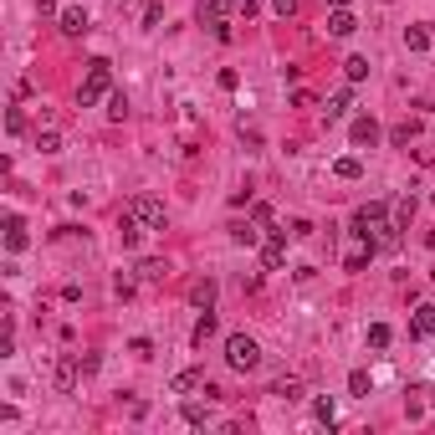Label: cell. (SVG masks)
I'll return each mask as SVG.
<instances>
[{"instance_id": "52a82bcc", "label": "cell", "mask_w": 435, "mask_h": 435, "mask_svg": "<svg viewBox=\"0 0 435 435\" xmlns=\"http://www.w3.org/2000/svg\"><path fill=\"white\" fill-rule=\"evenodd\" d=\"M348 108H353V87H338V92H328L323 118H328V123H338V118H348Z\"/></svg>"}, {"instance_id": "d4e9b609", "label": "cell", "mask_w": 435, "mask_h": 435, "mask_svg": "<svg viewBox=\"0 0 435 435\" xmlns=\"http://www.w3.org/2000/svg\"><path fill=\"white\" fill-rule=\"evenodd\" d=\"M333 175H338V179H359V175H364V164L353 159V154H344V159L333 164Z\"/></svg>"}, {"instance_id": "d6986e66", "label": "cell", "mask_w": 435, "mask_h": 435, "mask_svg": "<svg viewBox=\"0 0 435 435\" xmlns=\"http://www.w3.org/2000/svg\"><path fill=\"white\" fill-rule=\"evenodd\" d=\"M369 256H374V241H364L359 251H348V256H344V272H364V267H369Z\"/></svg>"}, {"instance_id": "5b68a950", "label": "cell", "mask_w": 435, "mask_h": 435, "mask_svg": "<svg viewBox=\"0 0 435 435\" xmlns=\"http://www.w3.org/2000/svg\"><path fill=\"white\" fill-rule=\"evenodd\" d=\"M287 236H292V231H272L267 241H261V267H267V272L287 267Z\"/></svg>"}, {"instance_id": "9a60e30c", "label": "cell", "mask_w": 435, "mask_h": 435, "mask_svg": "<svg viewBox=\"0 0 435 435\" xmlns=\"http://www.w3.org/2000/svg\"><path fill=\"white\" fill-rule=\"evenodd\" d=\"M226 10H236V0H200V21H210V26L226 21Z\"/></svg>"}, {"instance_id": "ab89813d", "label": "cell", "mask_w": 435, "mask_h": 435, "mask_svg": "<svg viewBox=\"0 0 435 435\" xmlns=\"http://www.w3.org/2000/svg\"><path fill=\"white\" fill-rule=\"evenodd\" d=\"M328 6H333V10H348V6H353V0H328Z\"/></svg>"}, {"instance_id": "44dd1931", "label": "cell", "mask_w": 435, "mask_h": 435, "mask_svg": "<svg viewBox=\"0 0 435 435\" xmlns=\"http://www.w3.org/2000/svg\"><path fill=\"white\" fill-rule=\"evenodd\" d=\"M139 276H143V282H164V276H169V261L149 256V261H143V267H139Z\"/></svg>"}, {"instance_id": "8992f818", "label": "cell", "mask_w": 435, "mask_h": 435, "mask_svg": "<svg viewBox=\"0 0 435 435\" xmlns=\"http://www.w3.org/2000/svg\"><path fill=\"white\" fill-rule=\"evenodd\" d=\"M57 31H62V36H87V10H82V6L57 10Z\"/></svg>"}, {"instance_id": "ba28073f", "label": "cell", "mask_w": 435, "mask_h": 435, "mask_svg": "<svg viewBox=\"0 0 435 435\" xmlns=\"http://www.w3.org/2000/svg\"><path fill=\"white\" fill-rule=\"evenodd\" d=\"M215 292H220V287H215V276H200V282L190 287V302H195L200 312H210V308H215Z\"/></svg>"}, {"instance_id": "ffe728a7", "label": "cell", "mask_w": 435, "mask_h": 435, "mask_svg": "<svg viewBox=\"0 0 435 435\" xmlns=\"http://www.w3.org/2000/svg\"><path fill=\"white\" fill-rule=\"evenodd\" d=\"M405 46L410 51H430V31L425 26H405Z\"/></svg>"}, {"instance_id": "484cf974", "label": "cell", "mask_w": 435, "mask_h": 435, "mask_svg": "<svg viewBox=\"0 0 435 435\" xmlns=\"http://www.w3.org/2000/svg\"><path fill=\"white\" fill-rule=\"evenodd\" d=\"M344 77H348V82H364V77H369V57H348L344 62Z\"/></svg>"}, {"instance_id": "2e32d148", "label": "cell", "mask_w": 435, "mask_h": 435, "mask_svg": "<svg viewBox=\"0 0 435 435\" xmlns=\"http://www.w3.org/2000/svg\"><path fill=\"white\" fill-rule=\"evenodd\" d=\"M359 31V21L348 16V10H333V16H328V36H353Z\"/></svg>"}, {"instance_id": "e575fe53", "label": "cell", "mask_w": 435, "mask_h": 435, "mask_svg": "<svg viewBox=\"0 0 435 435\" xmlns=\"http://www.w3.org/2000/svg\"><path fill=\"white\" fill-rule=\"evenodd\" d=\"M236 134H241V143H251V149H256V143H261V134H256V128H251V123H246V118H241V128H236Z\"/></svg>"}, {"instance_id": "277c9868", "label": "cell", "mask_w": 435, "mask_h": 435, "mask_svg": "<svg viewBox=\"0 0 435 435\" xmlns=\"http://www.w3.org/2000/svg\"><path fill=\"white\" fill-rule=\"evenodd\" d=\"M128 215H134V220H143L149 231H164L169 210H164V200H154V195H139V200H128Z\"/></svg>"}, {"instance_id": "7c38bea8", "label": "cell", "mask_w": 435, "mask_h": 435, "mask_svg": "<svg viewBox=\"0 0 435 435\" xmlns=\"http://www.w3.org/2000/svg\"><path fill=\"white\" fill-rule=\"evenodd\" d=\"M26 241H31V236H26L21 215H10V220H6V251H10V256H16V251H26Z\"/></svg>"}, {"instance_id": "f546056e", "label": "cell", "mask_w": 435, "mask_h": 435, "mask_svg": "<svg viewBox=\"0 0 435 435\" xmlns=\"http://www.w3.org/2000/svg\"><path fill=\"white\" fill-rule=\"evenodd\" d=\"M231 241H236V246H256V241H261V231H256V226H236V231H231Z\"/></svg>"}, {"instance_id": "4fadbf2b", "label": "cell", "mask_w": 435, "mask_h": 435, "mask_svg": "<svg viewBox=\"0 0 435 435\" xmlns=\"http://www.w3.org/2000/svg\"><path fill=\"white\" fill-rule=\"evenodd\" d=\"M410 333L415 338H435V302H425V308L415 312V323H410Z\"/></svg>"}, {"instance_id": "5bb4252c", "label": "cell", "mask_w": 435, "mask_h": 435, "mask_svg": "<svg viewBox=\"0 0 435 435\" xmlns=\"http://www.w3.org/2000/svg\"><path fill=\"white\" fill-rule=\"evenodd\" d=\"M410 139H420V118H405V123L389 128V143H394V149H405Z\"/></svg>"}, {"instance_id": "6da1fadb", "label": "cell", "mask_w": 435, "mask_h": 435, "mask_svg": "<svg viewBox=\"0 0 435 435\" xmlns=\"http://www.w3.org/2000/svg\"><path fill=\"white\" fill-rule=\"evenodd\" d=\"M113 92V62L108 57H92L87 62V82L77 87V108H92L98 98H108Z\"/></svg>"}, {"instance_id": "4dcf8cb0", "label": "cell", "mask_w": 435, "mask_h": 435, "mask_svg": "<svg viewBox=\"0 0 435 435\" xmlns=\"http://www.w3.org/2000/svg\"><path fill=\"white\" fill-rule=\"evenodd\" d=\"M389 338H394V333H389L384 323H374V328H369V348H389Z\"/></svg>"}, {"instance_id": "30bf717a", "label": "cell", "mask_w": 435, "mask_h": 435, "mask_svg": "<svg viewBox=\"0 0 435 435\" xmlns=\"http://www.w3.org/2000/svg\"><path fill=\"white\" fill-rule=\"evenodd\" d=\"M348 139H353V143H359V149H364V143H369V149H374V143H379V123H374V118H353V128H348Z\"/></svg>"}, {"instance_id": "1f68e13d", "label": "cell", "mask_w": 435, "mask_h": 435, "mask_svg": "<svg viewBox=\"0 0 435 435\" xmlns=\"http://www.w3.org/2000/svg\"><path fill=\"white\" fill-rule=\"evenodd\" d=\"M164 21V0H149V6H143V26H149V31H154V26H159Z\"/></svg>"}, {"instance_id": "e0dca14e", "label": "cell", "mask_w": 435, "mask_h": 435, "mask_svg": "<svg viewBox=\"0 0 435 435\" xmlns=\"http://www.w3.org/2000/svg\"><path fill=\"white\" fill-rule=\"evenodd\" d=\"M210 338H215V318H210V312H200V323H195V333H190V344L195 348H205Z\"/></svg>"}, {"instance_id": "d590c367", "label": "cell", "mask_w": 435, "mask_h": 435, "mask_svg": "<svg viewBox=\"0 0 435 435\" xmlns=\"http://www.w3.org/2000/svg\"><path fill=\"white\" fill-rule=\"evenodd\" d=\"M312 103H318V98H312L308 87H297V92H292V108H312Z\"/></svg>"}, {"instance_id": "74e56055", "label": "cell", "mask_w": 435, "mask_h": 435, "mask_svg": "<svg viewBox=\"0 0 435 435\" xmlns=\"http://www.w3.org/2000/svg\"><path fill=\"white\" fill-rule=\"evenodd\" d=\"M276 16H282V21H287V16H297V0H276Z\"/></svg>"}, {"instance_id": "7a4b0ae2", "label": "cell", "mask_w": 435, "mask_h": 435, "mask_svg": "<svg viewBox=\"0 0 435 435\" xmlns=\"http://www.w3.org/2000/svg\"><path fill=\"white\" fill-rule=\"evenodd\" d=\"M226 364L236 369V374H251V369L261 364V348H256V338H246V333H231V338H226Z\"/></svg>"}, {"instance_id": "603a6c76", "label": "cell", "mask_w": 435, "mask_h": 435, "mask_svg": "<svg viewBox=\"0 0 435 435\" xmlns=\"http://www.w3.org/2000/svg\"><path fill=\"white\" fill-rule=\"evenodd\" d=\"M36 149H42V154H62V134H57V128H46V134L36 128Z\"/></svg>"}, {"instance_id": "7402d4cb", "label": "cell", "mask_w": 435, "mask_h": 435, "mask_svg": "<svg viewBox=\"0 0 435 435\" xmlns=\"http://www.w3.org/2000/svg\"><path fill=\"white\" fill-rule=\"evenodd\" d=\"M369 389H374L369 369H353V374H348V394H359V400H369Z\"/></svg>"}, {"instance_id": "f1b7e54d", "label": "cell", "mask_w": 435, "mask_h": 435, "mask_svg": "<svg viewBox=\"0 0 435 435\" xmlns=\"http://www.w3.org/2000/svg\"><path fill=\"white\" fill-rule=\"evenodd\" d=\"M179 415H184V425H195V430L205 425V405H195V400H184V410H179Z\"/></svg>"}, {"instance_id": "8d00e7d4", "label": "cell", "mask_w": 435, "mask_h": 435, "mask_svg": "<svg viewBox=\"0 0 435 435\" xmlns=\"http://www.w3.org/2000/svg\"><path fill=\"white\" fill-rule=\"evenodd\" d=\"M312 236V220H292V241H308Z\"/></svg>"}, {"instance_id": "9c48e42d", "label": "cell", "mask_w": 435, "mask_h": 435, "mask_svg": "<svg viewBox=\"0 0 435 435\" xmlns=\"http://www.w3.org/2000/svg\"><path fill=\"white\" fill-rule=\"evenodd\" d=\"M143 231H149V226H143V220H134V215L118 220V241H123V251H134V246L143 241Z\"/></svg>"}, {"instance_id": "d6a6232c", "label": "cell", "mask_w": 435, "mask_h": 435, "mask_svg": "<svg viewBox=\"0 0 435 435\" xmlns=\"http://www.w3.org/2000/svg\"><path fill=\"white\" fill-rule=\"evenodd\" d=\"M6 128H10V134H26V113L10 108V113H6Z\"/></svg>"}, {"instance_id": "f35d334b", "label": "cell", "mask_w": 435, "mask_h": 435, "mask_svg": "<svg viewBox=\"0 0 435 435\" xmlns=\"http://www.w3.org/2000/svg\"><path fill=\"white\" fill-rule=\"evenodd\" d=\"M236 10H241V16L251 21V16H256V0H236Z\"/></svg>"}, {"instance_id": "83f0119b", "label": "cell", "mask_w": 435, "mask_h": 435, "mask_svg": "<svg viewBox=\"0 0 435 435\" xmlns=\"http://www.w3.org/2000/svg\"><path fill=\"white\" fill-rule=\"evenodd\" d=\"M108 118H118V123H123V118H128V98H123V92H108Z\"/></svg>"}, {"instance_id": "4316f807", "label": "cell", "mask_w": 435, "mask_h": 435, "mask_svg": "<svg viewBox=\"0 0 435 435\" xmlns=\"http://www.w3.org/2000/svg\"><path fill=\"white\" fill-rule=\"evenodd\" d=\"M272 394H276V400H302V384H297V379H276Z\"/></svg>"}, {"instance_id": "ac0fdd59", "label": "cell", "mask_w": 435, "mask_h": 435, "mask_svg": "<svg viewBox=\"0 0 435 435\" xmlns=\"http://www.w3.org/2000/svg\"><path fill=\"white\" fill-rule=\"evenodd\" d=\"M410 220H415V195H400V200H394V226L410 231Z\"/></svg>"}, {"instance_id": "3957f363", "label": "cell", "mask_w": 435, "mask_h": 435, "mask_svg": "<svg viewBox=\"0 0 435 435\" xmlns=\"http://www.w3.org/2000/svg\"><path fill=\"white\" fill-rule=\"evenodd\" d=\"M77 379H82V353H62V359L51 364V384H57V394H72Z\"/></svg>"}, {"instance_id": "60d3db41", "label": "cell", "mask_w": 435, "mask_h": 435, "mask_svg": "<svg viewBox=\"0 0 435 435\" xmlns=\"http://www.w3.org/2000/svg\"><path fill=\"white\" fill-rule=\"evenodd\" d=\"M430 405H435V394H430Z\"/></svg>"}, {"instance_id": "836d02e7", "label": "cell", "mask_w": 435, "mask_h": 435, "mask_svg": "<svg viewBox=\"0 0 435 435\" xmlns=\"http://www.w3.org/2000/svg\"><path fill=\"white\" fill-rule=\"evenodd\" d=\"M128 353H134V359H149L154 344H149V338H134V344H128Z\"/></svg>"}, {"instance_id": "cb8c5ba5", "label": "cell", "mask_w": 435, "mask_h": 435, "mask_svg": "<svg viewBox=\"0 0 435 435\" xmlns=\"http://www.w3.org/2000/svg\"><path fill=\"white\" fill-rule=\"evenodd\" d=\"M312 420H323V425H333V420H338V405L328 400V394H323V400H312Z\"/></svg>"}, {"instance_id": "8fae6325", "label": "cell", "mask_w": 435, "mask_h": 435, "mask_svg": "<svg viewBox=\"0 0 435 435\" xmlns=\"http://www.w3.org/2000/svg\"><path fill=\"white\" fill-rule=\"evenodd\" d=\"M190 389H205V374H200V369H179V374L169 379V394H190Z\"/></svg>"}]
</instances>
